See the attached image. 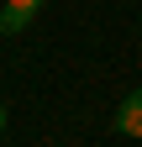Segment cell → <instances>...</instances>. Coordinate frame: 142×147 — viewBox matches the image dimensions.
I'll use <instances>...</instances> for the list:
<instances>
[{"label":"cell","instance_id":"obj_4","mask_svg":"<svg viewBox=\"0 0 142 147\" xmlns=\"http://www.w3.org/2000/svg\"><path fill=\"white\" fill-rule=\"evenodd\" d=\"M0 131H5V100H0Z\"/></svg>","mask_w":142,"mask_h":147},{"label":"cell","instance_id":"obj_2","mask_svg":"<svg viewBox=\"0 0 142 147\" xmlns=\"http://www.w3.org/2000/svg\"><path fill=\"white\" fill-rule=\"evenodd\" d=\"M32 16H37V11H26V5H11V0H5V5H0V32H5V37L26 32V21H32Z\"/></svg>","mask_w":142,"mask_h":147},{"label":"cell","instance_id":"obj_3","mask_svg":"<svg viewBox=\"0 0 142 147\" xmlns=\"http://www.w3.org/2000/svg\"><path fill=\"white\" fill-rule=\"evenodd\" d=\"M11 5H26V11H42L47 0H11Z\"/></svg>","mask_w":142,"mask_h":147},{"label":"cell","instance_id":"obj_1","mask_svg":"<svg viewBox=\"0 0 142 147\" xmlns=\"http://www.w3.org/2000/svg\"><path fill=\"white\" fill-rule=\"evenodd\" d=\"M111 126H116L121 137H142V89H132V95L116 105V121Z\"/></svg>","mask_w":142,"mask_h":147}]
</instances>
